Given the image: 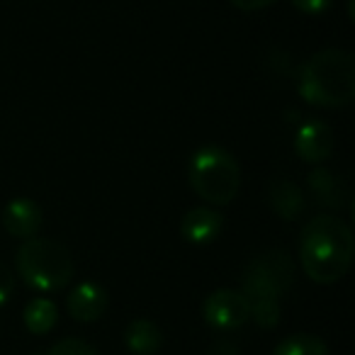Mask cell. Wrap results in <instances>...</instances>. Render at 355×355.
Listing matches in <instances>:
<instances>
[{"mask_svg":"<svg viewBox=\"0 0 355 355\" xmlns=\"http://www.w3.org/2000/svg\"><path fill=\"white\" fill-rule=\"evenodd\" d=\"M355 239L338 214H316L300 234L302 270L316 285H334L353 266Z\"/></svg>","mask_w":355,"mask_h":355,"instance_id":"6da1fadb","label":"cell"},{"mask_svg":"<svg viewBox=\"0 0 355 355\" xmlns=\"http://www.w3.org/2000/svg\"><path fill=\"white\" fill-rule=\"evenodd\" d=\"M300 95L314 107H345L355 98V59L348 49H321L304 61Z\"/></svg>","mask_w":355,"mask_h":355,"instance_id":"7a4b0ae2","label":"cell"},{"mask_svg":"<svg viewBox=\"0 0 355 355\" xmlns=\"http://www.w3.org/2000/svg\"><path fill=\"white\" fill-rule=\"evenodd\" d=\"M188 180L190 188L198 198L205 202L224 205L234 202L241 188V166L239 161L222 146H202L193 153L188 166Z\"/></svg>","mask_w":355,"mask_h":355,"instance_id":"3957f363","label":"cell"},{"mask_svg":"<svg viewBox=\"0 0 355 355\" xmlns=\"http://www.w3.org/2000/svg\"><path fill=\"white\" fill-rule=\"evenodd\" d=\"M17 275L37 292H59L73 280V258L66 246L51 239H27L15 256Z\"/></svg>","mask_w":355,"mask_h":355,"instance_id":"277c9868","label":"cell"},{"mask_svg":"<svg viewBox=\"0 0 355 355\" xmlns=\"http://www.w3.org/2000/svg\"><path fill=\"white\" fill-rule=\"evenodd\" d=\"M295 280V261L282 248H272L248 263L243 272L241 295L251 300H275L280 302L287 295Z\"/></svg>","mask_w":355,"mask_h":355,"instance_id":"5b68a950","label":"cell"},{"mask_svg":"<svg viewBox=\"0 0 355 355\" xmlns=\"http://www.w3.org/2000/svg\"><path fill=\"white\" fill-rule=\"evenodd\" d=\"M202 316L214 331H236L248 321V302L239 290H214L205 300Z\"/></svg>","mask_w":355,"mask_h":355,"instance_id":"8992f818","label":"cell"},{"mask_svg":"<svg viewBox=\"0 0 355 355\" xmlns=\"http://www.w3.org/2000/svg\"><path fill=\"white\" fill-rule=\"evenodd\" d=\"M334 132L326 122L321 119H309L304 122L300 129H297V137H295V151L302 161L306 163H319L329 161L331 153H334Z\"/></svg>","mask_w":355,"mask_h":355,"instance_id":"52a82bcc","label":"cell"},{"mask_svg":"<svg viewBox=\"0 0 355 355\" xmlns=\"http://www.w3.org/2000/svg\"><path fill=\"white\" fill-rule=\"evenodd\" d=\"M306 185H309V193L316 202L324 209H334V212H340V209H350V188L343 178L336 175L329 168H319L309 173L306 178Z\"/></svg>","mask_w":355,"mask_h":355,"instance_id":"ba28073f","label":"cell"},{"mask_svg":"<svg viewBox=\"0 0 355 355\" xmlns=\"http://www.w3.org/2000/svg\"><path fill=\"white\" fill-rule=\"evenodd\" d=\"M107 309V292L98 282H80L66 297V311L80 324H93Z\"/></svg>","mask_w":355,"mask_h":355,"instance_id":"9c48e42d","label":"cell"},{"mask_svg":"<svg viewBox=\"0 0 355 355\" xmlns=\"http://www.w3.org/2000/svg\"><path fill=\"white\" fill-rule=\"evenodd\" d=\"M3 227L10 236L15 239H32L42 227V207L35 202V200L27 198H17L12 202L6 205L3 209Z\"/></svg>","mask_w":355,"mask_h":355,"instance_id":"30bf717a","label":"cell"},{"mask_svg":"<svg viewBox=\"0 0 355 355\" xmlns=\"http://www.w3.org/2000/svg\"><path fill=\"white\" fill-rule=\"evenodd\" d=\"M224 217L212 207H193L180 219V236L195 246L212 243L222 234Z\"/></svg>","mask_w":355,"mask_h":355,"instance_id":"8fae6325","label":"cell"},{"mask_svg":"<svg viewBox=\"0 0 355 355\" xmlns=\"http://www.w3.org/2000/svg\"><path fill=\"white\" fill-rule=\"evenodd\" d=\"M268 202H270V209L285 222H295V219L302 217L304 212V195L290 180H275L268 188Z\"/></svg>","mask_w":355,"mask_h":355,"instance_id":"7c38bea8","label":"cell"},{"mask_svg":"<svg viewBox=\"0 0 355 355\" xmlns=\"http://www.w3.org/2000/svg\"><path fill=\"white\" fill-rule=\"evenodd\" d=\"M163 343V334L156 321L151 319H134L124 329V345L134 355H153Z\"/></svg>","mask_w":355,"mask_h":355,"instance_id":"4fadbf2b","label":"cell"},{"mask_svg":"<svg viewBox=\"0 0 355 355\" xmlns=\"http://www.w3.org/2000/svg\"><path fill=\"white\" fill-rule=\"evenodd\" d=\"M22 321L32 336H46L59 321V306L46 297H35L25 304Z\"/></svg>","mask_w":355,"mask_h":355,"instance_id":"5bb4252c","label":"cell"},{"mask_svg":"<svg viewBox=\"0 0 355 355\" xmlns=\"http://www.w3.org/2000/svg\"><path fill=\"white\" fill-rule=\"evenodd\" d=\"M272 355H329V348H326L324 340L316 338V336L295 334V336H287L282 343H277Z\"/></svg>","mask_w":355,"mask_h":355,"instance_id":"9a60e30c","label":"cell"},{"mask_svg":"<svg viewBox=\"0 0 355 355\" xmlns=\"http://www.w3.org/2000/svg\"><path fill=\"white\" fill-rule=\"evenodd\" d=\"M248 319L256 321L261 329H272V326H277V321H280V302L251 300L248 302Z\"/></svg>","mask_w":355,"mask_h":355,"instance_id":"2e32d148","label":"cell"},{"mask_svg":"<svg viewBox=\"0 0 355 355\" xmlns=\"http://www.w3.org/2000/svg\"><path fill=\"white\" fill-rule=\"evenodd\" d=\"M46 355H98V350L80 338H64L51 345Z\"/></svg>","mask_w":355,"mask_h":355,"instance_id":"e0dca14e","label":"cell"},{"mask_svg":"<svg viewBox=\"0 0 355 355\" xmlns=\"http://www.w3.org/2000/svg\"><path fill=\"white\" fill-rule=\"evenodd\" d=\"M292 6L304 15H321L334 6V0H292Z\"/></svg>","mask_w":355,"mask_h":355,"instance_id":"ac0fdd59","label":"cell"},{"mask_svg":"<svg viewBox=\"0 0 355 355\" xmlns=\"http://www.w3.org/2000/svg\"><path fill=\"white\" fill-rule=\"evenodd\" d=\"M12 290H15V277H12V270L0 263V306L8 304V300L12 297Z\"/></svg>","mask_w":355,"mask_h":355,"instance_id":"d6986e66","label":"cell"},{"mask_svg":"<svg viewBox=\"0 0 355 355\" xmlns=\"http://www.w3.org/2000/svg\"><path fill=\"white\" fill-rule=\"evenodd\" d=\"M236 10H243V12H256V10H263V8L272 6L275 0H229Z\"/></svg>","mask_w":355,"mask_h":355,"instance_id":"ffe728a7","label":"cell"},{"mask_svg":"<svg viewBox=\"0 0 355 355\" xmlns=\"http://www.w3.org/2000/svg\"><path fill=\"white\" fill-rule=\"evenodd\" d=\"M207 355H239V348L232 340H217V343L209 348Z\"/></svg>","mask_w":355,"mask_h":355,"instance_id":"44dd1931","label":"cell"}]
</instances>
